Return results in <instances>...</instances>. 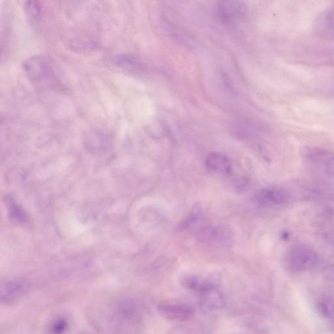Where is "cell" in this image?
<instances>
[{
	"mask_svg": "<svg viewBox=\"0 0 334 334\" xmlns=\"http://www.w3.org/2000/svg\"><path fill=\"white\" fill-rule=\"evenodd\" d=\"M159 313L163 317L173 320H185L193 315L194 310L191 307L183 304L161 303L158 307Z\"/></svg>",
	"mask_w": 334,
	"mask_h": 334,
	"instance_id": "obj_7",
	"label": "cell"
},
{
	"mask_svg": "<svg viewBox=\"0 0 334 334\" xmlns=\"http://www.w3.org/2000/svg\"><path fill=\"white\" fill-rule=\"evenodd\" d=\"M201 215V209L200 207H194L189 215L183 220L180 224V229L186 230L193 225L198 221Z\"/></svg>",
	"mask_w": 334,
	"mask_h": 334,
	"instance_id": "obj_12",
	"label": "cell"
},
{
	"mask_svg": "<svg viewBox=\"0 0 334 334\" xmlns=\"http://www.w3.org/2000/svg\"><path fill=\"white\" fill-rule=\"evenodd\" d=\"M217 15L223 23H232L244 16L245 6L242 2L223 1L217 6Z\"/></svg>",
	"mask_w": 334,
	"mask_h": 334,
	"instance_id": "obj_5",
	"label": "cell"
},
{
	"mask_svg": "<svg viewBox=\"0 0 334 334\" xmlns=\"http://www.w3.org/2000/svg\"><path fill=\"white\" fill-rule=\"evenodd\" d=\"M24 7L26 15L30 18L31 21H36L41 15V6L39 2H26Z\"/></svg>",
	"mask_w": 334,
	"mask_h": 334,
	"instance_id": "obj_13",
	"label": "cell"
},
{
	"mask_svg": "<svg viewBox=\"0 0 334 334\" xmlns=\"http://www.w3.org/2000/svg\"><path fill=\"white\" fill-rule=\"evenodd\" d=\"M198 238L208 244L227 245L232 241V232L227 227H207L199 232Z\"/></svg>",
	"mask_w": 334,
	"mask_h": 334,
	"instance_id": "obj_6",
	"label": "cell"
},
{
	"mask_svg": "<svg viewBox=\"0 0 334 334\" xmlns=\"http://www.w3.org/2000/svg\"><path fill=\"white\" fill-rule=\"evenodd\" d=\"M318 262L317 254L313 249L302 245L289 247L282 258L283 266L292 272L308 271L317 266Z\"/></svg>",
	"mask_w": 334,
	"mask_h": 334,
	"instance_id": "obj_1",
	"label": "cell"
},
{
	"mask_svg": "<svg viewBox=\"0 0 334 334\" xmlns=\"http://www.w3.org/2000/svg\"><path fill=\"white\" fill-rule=\"evenodd\" d=\"M316 32L323 38H334V11L323 12L318 18Z\"/></svg>",
	"mask_w": 334,
	"mask_h": 334,
	"instance_id": "obj_10",
	"label": "cell"
},
{
	"mask_svg": "<svg viewBox=\"0 0 334 334\" xmlns=\"http://www.w3.org/2000/svg\"><path fill=\"white\" fill-rule=\"evenodd\" d=\"M206 167L210 171L220 174H229L232 170L231 163L226 156L212 153L206 159Z\"/></svg>",
	"mask_w": 334,
	"mask_h": 334,
	"instance_id": "obj_9",
	"label": "cell"
},
{
	"mask_svg": "<svg viewBox=\"0 0 334 334\" xmlns=\"http://www.w3.org/2000/svg\"><path fill=\"white\" fill-rule=\"evenodd\" d=\"M329 240L330 241L331 243L334 244V234H331L330 236H329Z\"/></svg>",
	"mask_w": 334,
	"mask_h": 334,
	"instance_id": "obj_17",
	"label": "cell"
},
{
	"mask_svg": "<svg viewBox=\"0 0 334 334\" xmlns=\"http://www.w3.org/2000/svg\"><path fill=\"white\" fill-rule=\"evenodd\" d=\"M117 62L120 65H125V67L138 68L139 67V62L135 59L134 57L128 56H119L117 57Z\"/></svg>",
	"mask_w": 334,
	"mask_h": 334,
	"instance_id": "obj_14",
	"label": "cell"
},
{
	"mask_svg": "<svg viewBox=\"0 0 334 334\" xmlns=\"http://www.w3.org/2000/svg\"><path fill=\"white\" fill-rule=\"evenodd\" d=\"M326 166H325V170L327 174L329 176L334 177V155L331 154L328 160H327Z\"/></svg>",
	"mask_w": 334,
	"mask_h": 334,
	"instance_id": "obj_15",
	"label": "cell"
},
{
	"mask_svg": "<svg viewBox=\"0 0 334 334\" xmlns=\"http://www.w3.org/2000/svg\"><path fill=\"white\" fill-rule=\"evenodd\" d=\"M196 290L200 293V304L203 310L212 311L222 308L224 299L213 283L200 282Z\"/></svg>",
	"mask_w": 334,
	"mask_h": 334,
	"instance_id": "obj_3",
	"label": "cell"
},
{
	"mask_svg": "<svg viewBox=\"0 0 334 334\" xmlns=\"http://www.w3.org/2000/svg\"><path fill=\"white\" fill-rule=\"evenodd\" d=\"M69 323L68 320L64 317H57L55 318L50 323L48 327V332L50 334H63L68 330Z\"/></svg>",
	"mask_w": 334,
	"mask_h": 334,
	"instance_id": "obj_11",
	"label": "cell"
},
{
	"mask_svg": "<svg viewBox=\"0 0 334 334\" xmlns=\"http://www.w3.org/2000/svg\"><path fill=\"white\" fill-rule=\"evenodd\" d=\"M24 73L32 83L47 84L51 79V72L46 61L43 57L32 56L28 57L23 63Z\"/></svg>",
	"mask_w": 334,
	"mask_h": 334,
	"instance_id": "obj_2",
	"label": "cell"
},
{
	"mask_svg": "<svg viewBox=\"0 0 334 334\" xmlns=\"http://www.w3.org/2000/svg\"><path fill=\"white\" fill-rule=\"evenodd\" d=\"M324 277L329 281H334V265L326 267L323 271Z\"/></svg>",
	"mask_w": 334,
	"mask_h": 334,
	"instance_id": "obj_16",
	"label": "cell"
},
{
	"mask_svg": "<svg viewBox=\"0 0 334 334\" xmlns=\"http://www.w3.org/2000/svg\"><path fill=\"white\" fill-rule=\"evenodd\" d=\"M289 192L283 188L273 186L260 190L255 194V201L258 205L264 207L283 205L290 200Z\"/></svg>",
	"mask_w": 334,
	"mask_h": 334,
	"instance_id": "obj_4",
	"label": "cell"
},
{
	"mask_svg": "<svg viewBox=\"0 0 334 334\" xmlns=\"http://www.w3.org/2000/svg\"><path fill=\"white\" fill-rule=\"evenodd\" d=\"M26 285L19 281H7L2 283L1 302L2 304H11L16 302L26 293Z\"/></svg>",
	"mask_w": 334,
	"mask_h": 334,
	"instance_id": "obj_8",
	"label": "cell"
}]
</instances>
